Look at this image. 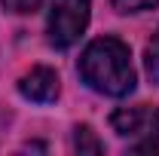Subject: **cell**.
<instances>
[{"label": "cell", "instance_id": "cell-1", "mask_svg": "<svg viewBox=\"0 0 159 156\" xmlns=\"http://www.w3.org/2000/svg\"><path fill=\"white\" fill-rule=\"evenodd\" d=\"M80 77L83 83L107 98H125L135 89V67L132 52L119 37H98L92 40L80 55Z\"/></svg>", "mask_w": 159, "mask_h": 156}, {"label": "cell", "instance_id": "cell-8", "mask_svg": "<svg viewBox=\"0 0 159 156\" xmlns=\"http://www.w3.org/2000/svg\"><path fill=\"white\" fill-rule=\"evenodd\" d=\"M0 6H3V9H9V12H19V16H25V12H34V9H40V0H0Z\"/></svg>", "mask_w": 159, "mask_h": 156}, {"label": "cell", "instance_id": "cell-5", "mask_svg": "<svg viewBox=\"0 0 159 156\" xmlns=\"http://www.w3.org/2000/svg\"><path fill=\"white\" fill-rule=\"evenodd\" d=\"M74 150L80 156L83 153H104V144L98 141V135L89 129V126H77L74 129Z\"/></svg>", "mask_w": 159, "mask_h": 156}, {"label": "cell", "instance_id": "cell-6", "mask_svg": "<svg viewBox=\"0 0 159 156\" xmlns=\"http://www.w3.org/2000/svg\"><path fill=\"white\" fill-rule=\"evenodd\" d=\"M144 67H147L150 83H153V86H159V28H156V34H153V40L147 43V52H144Z\"/></svg>", "mask_w": 159, "mask_h": 156}, {"label": "cell", "instance_id": "cell-4", "mask_svg": "<svg viewBox=\"0 0 159 156\" xmlns=\"http://www.w3.org/2000/svg\"><path fill=\"white\" fill-rule=\"evenodd\" d=\"M110 126L116 129L119 135H141L147 132V126H156V117L147 110V104H138V107H119L110 117Z\"/></svg>", "mask_w": 159, "mask_h": 156}, {"label": "cell", "instance_id": "cell-3", "mask_svg": "<svg viewBox=\"0 0 159 156\" xmlns=\"http://www.w3.org/2000/svg\"><path fill=\"white\" fill-rule=\"evenodd\" d=\"M19 92L21 98L34 101V104H52L61 92V80L52 67H31L25 77L19 80Z\"/></svg>", "mask_w": 159, "mask_h": 156}, {"label": "cell", "instance_id": "cell-9", "mask_svg": "<svg viewBox=\"0 0 159 156\" xmlns=\"http://www.w3.org/2000/svg\"><path fill=\"white\" fill-rule=\"evenodd\" d=\"M156 132H159V113H156Z\"/></svg>", "mask_w": 159, "mask_h": 156}, {"label": "cell", "instance_id": "cell-7", "mask_svg": "<svg viewBox=\"0 0 159 156\" xmlns=\"http://www.w3.org/2000/svg\"><path fill=\"white\" fill-rule=\"evenodd\" d=\"M110 3H113V9L122 12V16H129V12H147V9L159 6V0H110Z\"/></svg>", "mask_w": 159, "mask_h": 156}, {"label": "cell", "instance_id": "cell-2", "mask_svg": "<svg viewBox=\"0 0 159 156\" xmlns=\"http://www.w3.org/2000/svg\"><path fill=\"white\" fill-rule=\"evenodd\" d=\"M92 0H52L49 6V43L55 49H70L89 28Z\"/></svg>", "mask_w": 159, "mask_h": 156}]
</instances>
